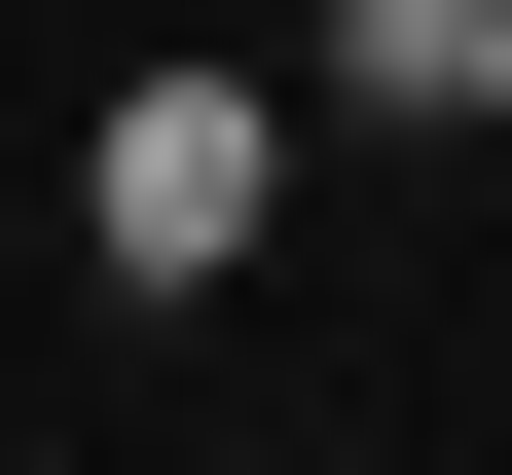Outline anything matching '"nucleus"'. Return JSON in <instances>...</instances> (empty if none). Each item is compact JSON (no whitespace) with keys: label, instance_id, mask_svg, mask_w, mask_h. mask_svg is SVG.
I'll return each instance as SVG.
<instances>
[{"label":"nucleus","instance_id":"f257e3e1","mask_svg":"<svg viewBox=\"0 0 512 475\" xmlns=\"http://www.w3.org/2000/svg\"><path fill=\"white\" fill-rule=\"evenodd\" d=\"M256 220H293V74H110V147H74V256L110 293H220Z\"/></svg>","mask_w":512,"mask_h":475},{"label":"nucleus","instance_id":"f03ea898","mask_svg":"<svg viewBox=\"0 0 512 475\" xmlns=\"http://www.w3.org/2000/svg\"><path fill=\"white\" fill-rule=\"evenodd\" d=\"M330 110H476L512 147V0H330Z\"/></svg>","mask_w":512,"mask_h":475}]
</instances>
